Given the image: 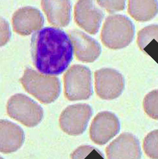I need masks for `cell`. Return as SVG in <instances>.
Listing matches in <instances>:
<instances>
[{"instance_id":"cell-15","label":"cell","mask_w":158,"mask_h":159,"mask_svg":"<svg viewBox=\"0 0 158 159\" xmlns=\"http://www.w3.org/2000/svg\"><path fill=\"white\" fill-rule=\"evenodd\" d=\"M128 11L137 21H149L158 13L157 0H129Z\"/></svg>"},{"instance_id":"cell-16","label":"cell","mask_w":158,"mask_h":159,"mask_svg":"<svg viewBox=\"0 0 158 159\" xmlns=\"http://www.w3.org/2000/svg\"><path fill=\"white\" fill-rule=\"evenodd\" d=\"M155 39L158 42V25L147 26L139 31L137 37V44L142 51L149 43Z\"/></svg>"},{"instance_id":"cell-4","label":"cell","mask_w":158,"mask_h":159,"mask_svg":"<svg viewBox=\"0 0 158 159\" xmlns=\"http://www.w3.org/2000/svg\"><path fill=\"white\" fill-rule=\"evenodd\" d=\"M66 98L71 101L86 100L92 94L91 73L81 65L71 66L64 76Z\"/></svg>"},{"instance_id":"cell-5","label":"cell","mask_w":158,"mask_h":159,"mask_svg":"<svg viewBox=\"0 0 158 159\" xmlns=\"http://www.w3.org/2000/svg\"><path fill=\"white\" fill-rule=\"evenodd\" d=\"M9 116L29 127L40 124L43 116L42 108L31 98L16 94L11 97L7 105Z\"/></svg>"},{"instance_id":"cell-12","label":"cell","mask_w":158,"mask_h":159,"mask_svg":"<svg viewBox=\"0 0 158 159\" xmlns=\"http://www.w3.org/2000/svg\"><path fill=\"white\" fill-rule=\"evenodd\" d=\"M69 34L78 60L92 62L98 58L101 52V47L96 40L79 30H72Z\"/></svg>"},{"instance_id":"cell-13","label":"cell","mask_w":158,"mask_h":159,"mask_svg":"<svg viewBox=\"0 0 158 159\" xmlns=\"http://www.w3.org/2000/svg\"><path fill=\"white\" fill-rule=\"evenodd\" d=\"M0 151L4 154L15 152L23 145L24 131L11 121L2 120L0 122Z\"/></svg>"},{"instance_id":"cell-6","label":"cell","mask_w":158,"mask_h":159,"mask_svg":"<svg viewBox=\"0 0 158 159\" xmlns=\"http://www.w3.org/2000/svg\"><path fill=\"white\" fill-rule=\"evenodd\" d=\"M93 110L87 104H77L68 106L59 118V125L62 131L69 135L82 134L87 128Z\"/></svg>"},{"instance_id":"cell-10","label":"cell","mask_w":158,"mask_h":159,"mask_svg":"<svg viewBox=\"0 0 158 159\" xmlns=\"http://www.w3.org/2000/svg\"><path fill=\"white\" fill-rule=\"evenodd\" d=\"M108 159H141L142 156L139 140L133 134L124 133L107 146Z\"/></svg>"},{"instance_id":"cell-2","label":"cell","mask_w":158,"mask_h":159,"mask_svg":"<svg viewBox=\"0 0 158 159\" xmlns=\"http://www.w3.org/2000/svg\"><path fill=\"white\" fill-rule=\"evenodd\" d=\"M20 82L28 93L45 104L53 102L61 91L58 78L43 75L30 68L26 69Z\"/></svg>"},{"instance_id":"cell-9","label":"cell","mask_w":158,"mask_h":159,"mask_svg":"<svg viewBox=\"0 0 158 159\" xmlns=\"http://www.w3.org/2000/svg\"><path fill=\"white\" fill-rule=\"evenodd\" d=\"M96 0H78L75 5V20L80 27L91 34L99 32L104 17Z\"/></svg>"},{"instance_id":"cell-11","label":"cell","mask_w":158,"mask_h":159,"mask_svg":"<svg viewBox=\"0 0 158 159\" xmlns=\"http://www.w3.org/2000/svg\"><path fill=\"white\" fill-rule=\"evenodd\" d=\"M42 14L37 9L23 7L14 12L12 18L14 31L21 35H28L39 30L44 25Z\"/></svg>"},{"instance_id":"cell-7","label":"cell","mask_w":158,"mask_h":159,"mask_svg":"<svg viewBox=\"0 0 158 159\" xmlns=\"http://www.w3.org/2000/svg\"><path fill=\"white\" fill-rule=\"evenodd\" d=\"M95 89L97 95L103 100L118 98L125 88L124 77L116 70L102 68L94 73Z\"/></svg>"},{"instance_id":"cell-8","label":"cell","mask_w":158,"mask_h":159,"mask_svg":"<svg viewBox=\"0 0 158 159\" xmlns=\"http://www.w3.org/2000/svg\"><path fill=\"white\" fill-rule=\"evenodd\" d=\"M120 129L117 117L110 111L99 112L92 122L90 137L92 141L98 145H103L116 135Z\"/></svg>"},{"instance_id":"cell-14","label":"cell","mask_w":158,"mask_h":159,"mask_svg":"<svg viewBox=\"0 0 158 159\" xmlns=\"http://www.w3.org/2000/svg\"><path fill=\"white\" fill-rule=\"evenodd\" d=\"M41 5L51 25L60 27L68 25L71 18L70 0H42Z\"/></svg>"},{"instance_id":"cell-3","label":"cell","mask_w":158,"mask_h":159,"mask_svg":"<svg viewBox=\"0 0 158 159\" xmlns=\"http://www.w3.org/2000/svg\"><path fill=\"white\" fill-rule=\"evenodd\" d=\"M134 26L128 18L115 14L105 20L101 37L106 47L117 50L129 45L134 39Z\"/></svg>"},{"instance_id":"cell-17","label":"cell","mask_w":158,"mask_h":159,"mask_svg":"<svg viewBox=\"0 0 158 159\" xmlns=\"http://www.w3.org/2000/svg\"><path fill=\"white\" fill-rule=\"evenodd\" d=\"M143 148L147 156L151 159H158V129L150 132L145 137Z\"/></svg>"},{"instance_id":"cell-18","label":"cell","mask_w":158,"mask_h":159,"mask_svg":"<svg viewBox=\"0 0 158 159\" xmlns=\"http://www.w3.org/2000/svg\"><path fill=\"white\" fill-rule=\"evenodd\" d=\"M143 105L150 117L158 120V90H153L145 96Z\"/></svg>"},{"instance_id":"cell-19","label":"cell","mask_w":158,"mask_h":159,"mask_svg":"<svg viewBox=\"0 0 158 159\" xmlns=\"http://www.w3.org/2000/svg\"><path fill=\"white\" fill-rule=\"evenodd\" d=\"M100 7L110 13L124 10L126 0H96Z\"/></svg>"},{"instance_id":"cell-20","label":"cell","mask_w":158,"mask_h":159,"mask_svg":"<svg viewBox=\"0 0 158 159\" xmlns=\"http://www.w3.org/2000/svg\"><path fill=\"white\" fill-rule=\"evenodd\" d=\"M95 148L91 145H81L71 153V159H89Z\"/></svg>"},{"instance_id":"cell-21","label":"cell","mask_w":158,"mask_h":159,"mask_svg":"<svg viewBox=\"0 0 158 159\" xmlns=\"http://www.w3.org/2000/svg\"><path fill=\"white\" fill-rule=\"evenodd\" d=\"M2 23L1 31V45L3 46L6 43L10 37V33L8 29V26L4 25Z\"/></svg>"},{"instance_id":"cell-1","label":"cell","mask_w":158,"mask_h":159,"mask_svg":"<svg viewBox=\"0 0 158 159\" xmlns=\"http://www.w3.org/2000/svg\"><path fill=\"white\" fill-rule=\"evenodd\" d=\"M73 49L68 35L57 28H44L32 36L34 65L43 75H57L64 72L73 58Z\"/></svg>"}]
</instances>
